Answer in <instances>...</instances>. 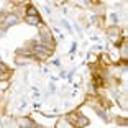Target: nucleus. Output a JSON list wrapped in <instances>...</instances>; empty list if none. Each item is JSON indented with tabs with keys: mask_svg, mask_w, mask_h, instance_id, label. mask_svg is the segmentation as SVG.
Segmentation results:
<instances>
[{
	"mask_svg": "<svg viewBox=\"0 0 128 128\" xmlns=\"http://www.w3.org/2000/svg\"><path fill=\"white\" fill-rule=\"evenodd\" d=\"M16 22H18V18H16L15 15H8L7 20H5V25H15Z\"/></svg>",
	"mask_w": 128,
	"mask_h": 128,
	"instance_id": "obj_1",
	"label": "nucleus"
},
{
	"mask_svg": "<svg viewBox=\"0 0 128 128\" xmlns=\"http://www.w3.org/2000/svg\"><path fill=\"white\" fill-rule=\"evenodd\" d=\"M77 123H79V126H86V125L89 123V120H87L86 117H80V118H79V122H77Z\"/></svg>",
	"mask_w": 128,
	"mask_h": 128,
	"instance_id": "obj_2",
	"label": "nucleus"
},
{
	"mask_svg": "<svg viewBox=\"0 0 128 128\" xmlns=\"http://www.w3.org/2000/svg\"><path fill=\"white\" fill-rule=\"evenodd\" d=\"M26 20H28V22H31L33 25H38V23H40V20H38L36 16H26Z\"/></svg>",
	"mask_w": 128,
	"mask_h": 128,
	"instance_id": "obj_3",
	"label": "nucleus"
}]
</instances>
